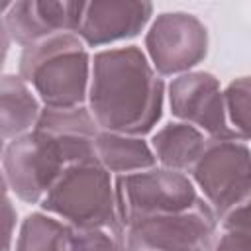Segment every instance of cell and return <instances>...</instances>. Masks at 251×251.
Listing matches in <instances>:
<instances>
[{
	"label": "cell",
	"instance_id": "cell-1",
	"mask_svg": "<svg viewBox=\"0 0 251 251\" xmlns=\"http://www.w3.org/2000/svg\"><path fill=\"white\" fill-rule=\"evenodd\" d=\"M165 82L137 45L92 55L86 106L102 131L147 135L163 116Z\"/></svg>",
	"mask_w": 251,
	"mask_h": 251
},
{
	"label": "cell",
	"instance_id": "cell-2",
	"mask_svg": "<svg viewBox=\"0 0 251 251\" xmlns=\"http://www.w3.org/2000/svg\"><path fill=\"white\" fill-rule=\"evenodd\" d=\"M92 55L76 33H57L24 47L18 75L31 86L43 108L84 106L88 100Z\"/></svg>",
	"mask_w": 251,
	"mask_h": 251
},
{
	"label": "cell",
	"instance_id": "cell-3",
	"mask_svg": "<svg viewBox=\"0 0 251 251\" xmlns=\"http://www.w3.org/2000/svg\"><path fill=\"white\" fill-rule=\"evenodd\" d=\"M39 208L73 229L122 227L112 175L96 159L69 165L43 196Z\"/></svg>",
	"mask_w": 251,
	"mask_h": 251
},
{
	"label": "cell",
	"instance_id": "cell-4",
	"mask_svg": "<svg viewBox=\"0 0 251 251\" xmlns=\"http://www.w3.org/2000/svg\"><path fill=\"white\" fill-rule=\"evenodd\" d=\"M218 229V216L200 196L182 212L143 218L122 227V251H214Z\"/></svg>",
	"mask_w": 251,
	"mask_h": 251
},
{
	"label": "cell",
	"instance_id": "cell-5",
	"mask_svg": "<svg viewBox=\"0 0 251 251\" xmlns=\"http://www.w3.org/2000/svg\"><path fill=\"white\" fill-rule=\"evenodd\" d=\"M188 176L222 220L251 198V149L241 139L208 137Z\"/></svg>",
	"mask_w": 251,
	"mask_h": 251
},
{
	"label": "cell",
	"instance_id": "cell-6",
	"mask_svg": "<svg viewBox=\"0 0 251 251\" xmlns=\"http://www.w3.org/2000/svg\"><path fill=\"white\" fill-rule=\"evenodd\" d=\"M114 186L122 227L143 218L182 212L200 198L188 175L159 165L139 173L120 175L114 178Z\"/></svg>",
	"mask_w": 251,
	"mask_h": 251
},
{
	"label": "cell",
	"instance_id": "cell-7",
	"mask_svg": "<svg viewBox=\"0 0 251 251\" xmlns=\"http://www.w3.org/2000/svg\"><path fill=\"white\" fill-rule=\"evenodd\" d=\"M2 145L4 188L25 204H39L69 167L61 147L39 129Z\"/></svg>",
	"mask_w": 251,
	"mask_h": 251
},
{
	"label": "cell",
	"instance_id": "cell-8",
	"mask_svg": "<svg viewBox=\"0 0 251 251\" xmlns=\"http://www.w3.org/2000/svg\"><path fill=\"white\" fill-rule=\"evenodd\" d=\"M208 27L190 12H163L145 33V55L159 76L190 73L208 55Z\"/></svg>",
	"mask_w": 251,
	"mask_h": 251
},
{
	"label": "cell",
	"instance_id": "cell-9",
	"mask_svg": "<svg viewBox=\"0 0 251 251\" xmlns=\"http://www.w3.org/2000/svg\"><path fill=\"white\" fill-rule=\"evenodd\" d=\"M171 114L184 124L198 127L210 139H239L231 129L226 112V98L220 80L206 71H190L171 80ZM243 141V139H241Z\"/></svg>",
	"mask_w": 251,
	"mask_h": 251
},
{
	"label": "cell",
	"instance_id": "cell-10",
	"mask_svg": "<svg viewBox=\"0 0 251 251\" xmlns=\"http://www.w3.org/2000/svg\"><path fill=\"white\" fill-rule=\"evenodd\" d=\"M82 10L78 0H16L0 16V29L24 49L57 33H76Z\"/></svg>",
	"mask_w": 251,
	"mask_h": 251
},
{
	"label": "cell",
	"instance_id": "cell-11",
	"mask_svg": "<svg viewBox=\"0 0 251 251\" xmlns=\"http://www.w3.org/2000/svg\"><path fill=\"white\" fill-rule=\"evenodd\" d=\"M153 4L145 0H92L84 2L76 35L86 47H102L131 39L151 22Z\"/></svg>",
	"mask_w": 251,
	"mask_h": 251
},
{
	"label": "cell",
	"instance_id": "cell-12",
	"mask_svg": "<svg viewBox=\"0 0 251 251\" xmlns=\"http://www.w3.org/2000/svg\"><path fill=\"white\" fill-rule=\"evenodd\" d=\"M35 129L49 135L63 151L69 165L94 159V141L100 133L88 106L43 108Z\"/></svg>",
	"mask_w": 251,
	"mask_h": 251
},
{
	"label": "cell",
	"instance_id": "cell-13",
	"mask_svg": "<svg viewBox=\"0 0 251 251\" xmlns=\"http://www.w3.org/2000/svg\"><path fill=\"white\" fill-rule=\"evenodd\" d=\"M43 104L20 75H2L0 80V133L2 143L33 131Z\"/></svg>",
	"mask_w": 251,
	"mask_h": 251
},
{
	"label": "cell",
	"instance_id": "cell-14",
	"mask_svg": "<svg viewBox=\"0 0 251 251\" xmlns=\"http://www.w3.org/2000/svg\"><path fill=\"white\" fill-rule=\"evenodd\" d=\"M206 141L208 137L198 127L184 122H169L149 139L157 165L184 175H188L198 161Z\"/></svg>",
	"mask_w": 251,
	"mask_h": 251
},
{
	"label": "cell",
	"instance_id": "cell-15",
	"mask_svg": "<svg viewBox=\"0 0 251 251\" xmlns=\"http://www.w3.org/2000/svg\"><path fill=\"white\" fill-rule=\"evenodd\" d=\"M94 159L116 176L157 167L155 153L145 137L102 129L94 141Z\"/></svg>",
	"mask_w": 251,
	"mask_h": 251
},
{
	"label": "cell",
	"instance_id": "cell-16",
	"mask_svg": "<svg viewBox=\"0 0 251 251\" xmlns=\"http://www.w3.org/2000/svg\"><path fill=\"white\" fill-rule=\"evenodd\" d=\"M73 227L39 210L27 214L16 233L12 251H69Z\"/></svg>",
	"mask_w": 251,
	"mask_h": 251
},
{
	"label": "cell",
	"instance_id": "cell-17",
	"mask_svg": "<svg viewBox=\"0 0 251 251\" xmlns=\"http://www.w3.org/2000/svg\"><path fill=\"white\" fill-rule=\"evenodd\" d=\"M226 112L231 129L239 139H251V76H239L231 80L226 90Z\"/></svg>",
	"mask_w": 251,
	"mask_h": 251
},
{
	"label": "cell",
	"instance_id": "cell-18",
	"mask_svg": "<svg viewBox=\"0 0 251 251\" xmlns=\"http://www.w3.org/2000/svg\"><path fill=\"white\" fill-rule=\"evenodd\" d=\"M69 251H122V227L73 229Z\"/></svg>",
	"mask_w": 251,
	"mask_h": 251
},
{
	"label": "cell",
	"instance_id": "cell-19",
	"mask_svg": "<svg viewBox=\"0 0 251 251\" xmlns=\"http://www.w3.org/2000/svg\"><path fill=\"white\" fill-rule=\"evenodd\" d=\"M220 231L231 233L233 237L251 247V198L220 220Z\"/></svg>",
	"mask_w": 251,
	"mask_h": 251
},
{
	"label": "cell",
	"instance_id": "cell-20",
	"mask_svg": "<svg viewBox=\"0 0 251 251\" xmlns=\"http://www.w3.org/2000/svg\"><path fill=\"white\" fill-rule=\"evenodd\" d=\"M4 220H6V241H4V251H12L14 247V227H16V220H18V214L12 206V198H10V192L4 188Z\"/></svg>",
	"mask_w": 251,
	"mask_h": 251
},
{
	"label": "cell",
	"instance_id": "cell-21",
	"mask_svg": "<svg viewBox=\"0 0 251 251\" xmlns=\"http://www.w3.org/2000/svg\"><path fill=\"white\" fill-rule=\"evenodd\" d=\"M214 251H251V247L245 245L243 241H239L237 237H233L231 233L220 231L216 245H214Z\"/></svg>",
	"mask_w": 251,
	"mask_h": 251
}]
</instances>
